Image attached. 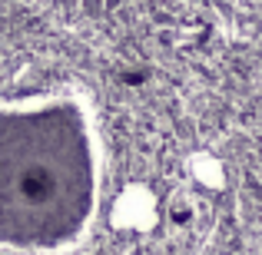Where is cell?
<instances>
[{
    "mask_svg": "<svg viewBox=\"0 0 262 255\" xmlns=\"http://www.w3.org/2000/svg\"><path fill=\"white\" fill-rule=\"evenodd\" d=\"M106 153L77 86L0 96V252L70 255L103 212Z\"/></svg>",
    "mask_w": 262,
    "mask_h": 255,
    "instance_id": "cell-1",
    "label": "cell"
}]
</instances>
